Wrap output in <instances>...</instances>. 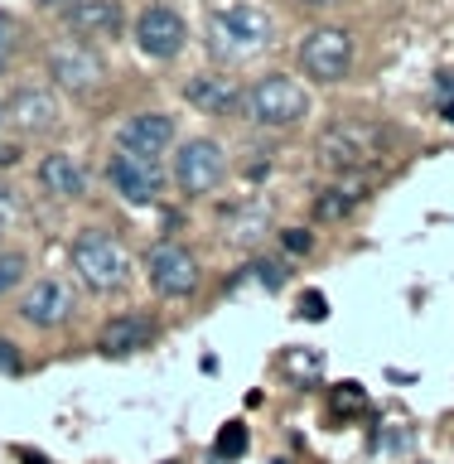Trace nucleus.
I'll list each match as a JSON object with an SVG mask.
<instances>
[{
    "instance_id": "nucleus-10",
    "label": "nucleus",
    "mask_w": 454,
    "mask_h": 464,
    "mask_svg": "<svg viewBox=\"0 0 454 464\" xmlns=\"http://www.w3.org/2000/svg\"><path fill=\"white\" fill-rule=\"evenodd\" d=\"M184 39H188V29L169 5H145L136 14V49L145 58H159V63H165V58H174L184 49Z\"/></svg>"
},
{
    "instance_id": "nucleus-27",
    "label": "nucleus",
    "mask_w": 454,
    "mask_h": 464,
    "mask_svg": "<svg viewBox=\"0 0 454 464\" xmlns=\"http://www.w3.org/2000/svg\"><path fill=\"white\" fill-rule=\"evenodd\" d=\"M20 160V145H0V165H14Z\"/></svg>"
},
{
    "instance_id": "nucleus-25",
    "label": "nucleus",
    "mask_w": 454,
    "mask_h": 464,
    "mask_svg": "<svg viewBox=\"0 0 454 464\" xmlns=\"http://www.w3.org/2000/svg\"><path fill=\"white\" fill-rule=\"evenodd\" d=\"M300 314H310V319H324L329 310H324V295H319V290H310V295L300 300Z\"/></svg>"
},
{
    "instance_id": "nucleus-9",
    "label": "nucleus",
    "mask_w": 454,
    "mask_h": 464,
    "mask_svg": "<svg viewBox=\"0 0 454 464\" xmlns=\"http://www.w3.org/2000/svg\"><path fill=\"white\" fill-rule=\"evenodd\" d=\"M145 276H150V285L159 290L165 300H184V295H194L198 290V261L184 252V246H155L150 256H145Z\"/></svg>"
},
{
    "instance_id": "nucleus-29",
    "label": "nucleus",
    "mask_w": 454,
    "mask_h": 464,
    "mask_svg": "<svg viewBox=\"0 0 454 464\" xmlns=\"http://www.w3.org/2000/svg\"><path fill=\"white\" fill-rule=\"evenodd\" d=\"M5 348H10V343H0V362H5V368H20V362H14V358L5 353Z\"/></svg>"
},
{
    "instance_id": "nucleus-19",
    "label": "nucleus",
    "mask_w": 454,
    "mask_h": 464,
    "mask_svg": "<svg viewBox=\"0 0 454 464\" xmlns=\"http://www.w3.org/2000/svg\"><path fill=\"white\" fill-rule=\"evenodd\" d=\"M362 194H368L362 184H329L324 194L314 198V218H324V223H333V218H348V213L362 203Z\"/></svg>"
},
{
    "instance_id": "nucleus-23",
    "label": "nucleus",
    "mask_w": 454,
    "mask_h": 464,
    "mask_svg": "<svg viewBox=\"0 0 454 464\" xmlns=\"http://www.w3.org/2000/svg\"><path fill=\"white\" fill-rule=\"evenodd\" d=\"M281 242H285V252H310L314 237L304 227H281Z\"/></svg>"
},
{
    "instance_id": "nucleus-12",
    "label": "nucleus",
    "mask_w": 454,
    "mask_h": 464,
    "mask_svg": "<svg viewBox=\"0 0 454 464\" xmlns=\"http://www.w3.org/2000/svg\"><path fill=\"white\" fill-rule=\"evenodd\" d=\"M63 24H68L72 39L92 44V39H116V34H121L126 14H121L116 0H78V5L63 10Z\"/></svg>"
},
{
    "instance_id": "nucleus-24",
    "label": "nucleus",
    "mask_w": 454,
    "mask_h": 464,
    "mask_svg": "<svg viewBox=\"0 0 454 464\" xmlns=\"http://www.w3.org/2000/svg\"><path fill=\"white\" fill-rule=\"evenodd\" d=\"M256 276H261V285H266V290H281L290 271L281 266V261H266V266H256Z\"/></svg>"
},
{
    "instance_id": "nucleus-6",
    "label": "nucleus",
    "mask_w": 454,
    "mask_h": 464,
    "mask_svg": "<svg viewBox=\"0 0 454 464\" xmlns=\"http://www.w3.org/2000/svg\"><path fill=\"white\" fill-rule=\"evenodd\" d=\"M300 68H304V78H314V82H343L348 72H353V34H348V29H333V24L304 34Z\"/></svg>"
},
{
    "instance_id": "nucleus-15",
    "label": "nucleus",
    "mask_w": 454,
    "mask_h": 464,
    "mask_svg": "<svg viewBox=\"0 0 454 464\" xmlns=\"http://www.w3.org/2000/svg\"><path fill=\"white\" fill-rule=\"evenodd\" d=\"M5 121H14L24 136H43V130L58 126V97L49 87H20L5 102Z\"/></svg>"
},
{
    "instance_id": "nucleus-22",
    "label": "nucleus",
    "mask_w": 454,
    "mask_h": 464,
    "mask_svg": "<svg viewBox=\"0 0 454 464\" xmlns=\"http://www.w3.org/2000/svg\"><path fill=\"white\" fill-rule=\"evenodd\" d=\"M14 44H20V29H14V20L5 10H0V72L10 68V58H14Z\"/></svg>"
},
{
    "instance_id": "nucleus-7",
    "label": "nucleus",
    "mask_w": 454,
    "mask_h": 464,
    "mask_svg": "<svg viewBox=\"0 0 454 464\" xmlns=\"http://www.w3.org/2000/svg\"><path fill=\"white\" fill-rule=\"evenodd\" d=\"M223 174H227V155H223V145L208 140V136L184 140L179 155H174V184H179L188 198L217 188V184H223Z\"/></svg>"
},
{
    "instance_id": "nucleus-31",
    "label": "nucleus",
    "mask_w": 454,
    "mask_h": 464,
    "mask_svg": "<svg viewBox=\"0 0 454 464\" xmlns=\"http://www.w3.org/2000/svg\"><path fill=\"white\" fill-rule=\"evenodd\" d=\"M304 5H339V0H304Z\"/></svg>"
},
{
    "instance_id": "nucleus-14",
    "label": "nucleus",
    "mask_w": 454,
    "mask_h": 464,
    "mask_svg": "<svg viewBox=\"0 0 454 464\" xmlns=\"http://www.w3.org/2000/svg\"><path fill=\"white\" fill-rule=\"evenodd\" d=\"M188 107H198L203 116H237L242 111V87L227 78V72H198V78L184 82Z\"/></svg>"
},
{
    "instance_id": "nucleus-32",
    "label": "nucleus",
    "mask_w": 454,
    "mask_h": 464,
    "mask_svg": "<svg viewBox=\"0 0 454 464\" xmlns=\"http://www.w3.org/2000/svg\"><path fill=\"white\" fill-rule=\"evenodd\" d=\"M0 126H5V102H0Z\"/></svg>"
},
{
    "instance_id": "nucleus-4",
    "label": "nucleus",
    "mask_w": 454,
    "mask_h": 464,
    "mask_svg": "<svg viewBox=\"0 0 454 464\" xmlns=\"http://www.w3.org/2000/svg\"><path fill=\"white\" fill-rule=\"evenodd\" d=\"M68 256H72V271H78V281L87 290H121L126 276H130L126 246L116 237H107V232H97V227L78 232L68 246Z\"/></svg>"
},
{
    "instance_id": "nucleus-2",
    "label": "nucleus",
    "mask_w": 454,
    "mask_h": 464,
    "mask_svg": "<svg viewBox=\"0 0 454 464\" xmlns=\"http://www.w3.org/2000/svg\"><path fill=\"white\" fill-rule=\"evenodd\" d=\"M275 39V24L266 10L246 5V0H237V5H223L208 14V49L217 58H256L261 49H271Z\"/></svg>"
},
{
    "instance_id": "nucleus-8",
    "label": "nucleus",
    "mask_w": 454,
    "mask_h": 464,
    "mask_svg": "<svg viewBox=\"0 0 454 464\" xmlns=\"http://www.w3.org/2000/svg\"><path fill=\"white\" fill-rule=\"evenodd\" d=\"M107 184L121 194L126 203H155L159 194H165V165L159 160H145V155H126V150H116L107 160Z\"/></svg>"
},
{
    "instance_id": "nucleus-17",
    "label": "nucleus",
    "mask_w": 454,
    "mask_h": 464,
    "mask_svg": "<svg viewBox=\"0 0 454 464\" xmlns=\"http://www.w3.org/2000/svg\"><path fill=\"white\" fill-rule=\"evenodd\" d=\"M39 188L49 198H82L87 194V174L72 155H43L39 160Z\"/></svg>"
},
{
    "instance_id": "nucleus-13",
    "label": "nucleus",
    "mask_w": 454,
    "mask_h": 464,
    "mask_svg": "<svg viewBox=\"0 0 454 464\" xmlns=\"http://www.w3.org/2000/svg\"><path fill=\"white\" fill-rule=\"evenodd\" d=\"M169 145H174V116H165V111H140L121 126V150L126 155L159 160Z\"/></svg>"
},
{
    "instance_id": "nucleus-18",
    "label": "nucleus",
    "mask_w": 454,
    "mask_h": 464,
    "mask_svg": "<svg viewBox=\"0 0 454 464\" xmlns=\"http://www.w3.org/2000/svg\"><path fill=\"white\" fill-rule=\"evenodd\" d=\"M266 218H271L266 203H246V208H232V213H227V242L252 246L261 232H266Z\"/></svg>"
},
{
    "instance_id": "nucleus-26",
    "label": "nucleus",
    "mask_w": 454,
    "mask_h": 464,
    "mask_svg": "<svg viewBox=\"0 0 454 464\" xmlns=\"http://www.w3.org/2000/svg\"><path fill=\"white\" fill-rule=\"evenodd\" d=\"M435 92H440V102H454V68H445L440 78H435Z\"/></svg>"
},
{
    "instance_id": "nucleus-28",
    "label": "nucleus",
    "mask_w": 454,
    "mask_h": 464,
    "mask_svg": "<svg viewBox=\"0 0 454 464\" xmlns=\"http://www.w3.org/2000/svg\"><path fill=\"white\" fill-rule=\"evenodd\" d=\"M39 5H49V10H68V5H78V0H39Z\"/></svg>"
},
{
    "instance_id": "nucleus-3",
    "label": "nucleus",
    "mask_w": 454,
    "mask_h": 464,
    "mask_svg": "<svg viewBox=\"0 0 454 464\" xmlns=\"http://www.w3.org/2000/svg\"><path fill=\"white\" fill-rule=\"evenodd\" d=\"M242 116L256 126H271V130H285L310 116V92L285 78V72H266V78H256L252 87H242Z\"/></svg>"
},
{
    "instance_id": "nucleus-30",
    "label": "nucleus",
    "mask_w": 454,
    "mask_h": 464,
    "mask_svg": "<svg viewBox=\"0 0 454 464\" xmlns=\"http://www.w3.org/2000/svg\"><path fill=\"white\" fill-rule=\"evenodd\" d=\"M440 116H445V121H454V102H440Z\"/></svg>"
},
{
    "instance_id": "nucleus-5",
    "label": "nucleus",
    "mask_w": 454,
    "mask_h": 464,
    "mask_svg": "<svg viewBox=\"0 0 454 464\" xmlns=\"http://www.w3.org/2000/svg\"><path fill=\"white\" fill-rule=\"evenodd\" d=\"M49 78L63 87V92L87 97V92H97V87L107 82V63H101V53L92 49V44L58 39L49 49Z\"/></svg>"
},
{
    "instance_id": "nucleus-20",
    "label": "nucleus",
    "mask_w": 454,
    "mask_h": 464,
    "mask_svg": "<svg viewBox=\"0 0 454 464\" xmlns=\"http://www.w3.org/2000/svg\"><path fill=\"white\" fill-rule=\"evenodd\" d=\"M24 271H29V256L24 252H5V246H0V295H10V290L24 281Z\"/></svg>"
},
{
    "instance_id": "nucleus-16",
    "label": "nucleus",
    "mask_w": 454,
    "mask_h": 464,
    "mask_svg": "<svg viewBox=\"0 0 454 464\" xmlns=\"http://www.w3.org/2000/svg\"><path fill=\"white\" fill-rule=\"evenodd\" d=\"M155 343V324L145 314H116L101 324V339L97 348L107 358H130V353H140V348H150Z\"/></svg>"
},
{
    "instance_id": "nucleus-1",
    "label": "nucleus",
    "mask_w": 454,
    "mask_h": 464,
    "mask_svg": "<svg viewBox=\"0 0 454 464\" xmlns=\"http://www.w3.org/2000/svg\"><path fill=\"white\" fill-rule=\"evenodd\" d=\"M387 126H377V121H358V116H348V121H333L324 126V136H319V160H324L329 169H339V174H358V169H372L377 160L387 155Z\"/></svg>"
},
{
    "instance_id": "nucleus-11",
    "label": "nucleus",
    "mask_w": 454,
    "mask_h": 464,
    "mask_svg": "<svg viewBox=\"0 0 454 464\" xmlns=\"http://www.w3.org/2000/svg\"><path fill=\"white\" fill-rule=\"evenodd\" d=\"M72 310H78V304H72V290L63 281H34L24 290V300H20V319H24V324H34V329L68 324Z\"/></svg>"
},
{
    "instance_id": "nucleus-21",
    "label": "nucleus",
    "mask_w": 454,
    "mask_h": 464,
    "mask_svg": "<svg viewBox=\"0 0 454 464\" xmlns=\"http://www.w3.org/2000/svg\"><path fill=\"white\" fill-rule=\"evenodd\" d=\"M217 455H223V459H242V455H246V426H237V420H232V426L217 435Z\"/></svg>"
}]
</instances>
